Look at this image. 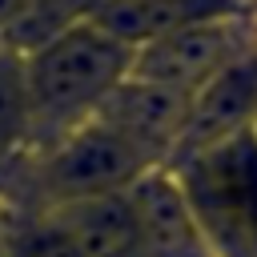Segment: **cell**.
Instances as JSON below:
<instances>
[{
  "label": "cell",
  "instance_id": "277c9868",
  "mask_svg": "<svg viewBox=\"0 0 257 257\" xmlns=\"http://www.w3.org/2000/svg\"><path fill=\"white\" fill-rule=\"evenodd\" d=\"M249 40H253V32H249V24H245L241 12L185 20V24L169 28V32H161V36H153L149 44L133 48V68L128 72L193 96Z\"/></svg>",
  "mask_w": 257,
  "mask_h": 257
},
{
  "label": "cell",
  "instance_id": "4fadbf2b",
  "mask_svg": "<svg viewBox=\"0 0 257 257\" xmlns=\"http://www.w3.org/2000/svg\"><path fill=\"white\" fill-rule=\"evenodd\" d=\"M0 257H12V253H8V245H4V241H0Z\"/></svg>",
  "mask_w": 257,
  "mask_h": 257
},
{
  "label": "cell",
  "instance_id": "8992f818",
  "mask_svg": "<svg viewBox=\"0 0 257 257\" xmlns=\"http://www.w3.org/2000/svg\"><path fill=\"white\" fill-rule=\"evenodd\" d=\"M253 116H257V36L189 96L185 133H181V145H177L173 161L189 157V153H201V149L249 128Z\"/></svg>",
  "mask_w": 257,
  "mask_h": 257
},
{
  "label": "cell",
  "instance_id": "7a4b0ae2",
  "mask_svg": "<svg viewBox=\"0 0 257 257\" xmlns=\"http://www.w3.org/2000/svg\"><path fill=\"white\" fill-rule=\"evenodd\" d=\"M213 257H257V141L249 128L169 165Z\"/></svg>",
  "mask_w": 257,
  "mask_h": 257
},
{
  "label": "cell",
  "instance_id": "9c48e42d",
  "mask_svg": "<svg viewBox=\"0 0 257 257\" xmlns=\"http://www.w3.org/2000/svg\"><path fill=\"white\" fill-rule=\"evenodd\" d=\"M28 141V100L20 76V52L0 48V153Z\"/></svg>",
  "mask_w": 257,
  "mask_h": 257
},
{
  "label": "cell",
  "instance_id": "7c38bea8",
  "mask_svg": "<svg viewBox=\"0 0 257 257\" xmlns=\"http://www.w3.org/2000/svg\"><path fill=\"white\" fill-rule=\"evenodd\" d=\"M249 133H253V141H257V116H253V124H249Z\"/></svg>",
  "mask_w": 257,
  "mask_h": 257
},
{
  "label": "cell",
  "instance_id": "8fae6325",
  "mask_svg": "<svg viewBox=\"0 0 257 257\" xmlns=\"http://www.w3.org/2000/svg\"><path fill=\"white\" fill-rule=\"evenodd\" d=\"M24 8H28V0H0V48L8 44V36H12L16 20L24 16Z\"/></svg>",
  "mask_w": 257,
  "mask_h": 257
},
{
  "label": "cell",
  "instance_id": "5b68a950",
  "mask_svg": "<svg viewBox=\"0 0 257 257\" xmlns=\"http://www.w3.org/2000/svg\"><path fill=\"white\" fill-rule=\"evenodd\" d=\"M92 116H100L112 133H120L157 169V165H169L177 145H181L185 116H189V96L169 88V84H157V80H145V76L128 72L100 100V108Z\"/></svg>",
  "mask_w": 257,
  "mask_h": 257
},
{
  "label": "cell",
  "instance_id": "3957f363",
  "mask_svg": "<svg viewBox=\"0 0 257 257\" xmlns=\"http://www.w3.org/2000/svg\"><path fill=\"white\" fill-rule=\"evenodd\" d=\"M145 169L153 165L120 133H112L100 116H88L44 145V161H40L44 205L124 193Z\"/></svg>",
  "mask_w": 257,
  "mask_h": 257
},
{
  "label": "cell",
  "instance_id": "30bf717a",
  "mask_svg": "<svg viewBox=\"0 0 257 257\" xmlns=\"http://www.w3.org/2000/svg\"><path fill=\"white\" fill-rule=\"evenodd\" d=\"M4 245H8L12 257H84V253L76 249V241H72L64 229H56L44 213H40L32 225H24L12 241H4Z\"/></svg>",
  "mask_w": 257,
  "mask_h": 257
},
{
  "label": "cell",
  "instance_id": "6da1fadb",
  "mask_svg": "<svg viewBox=\"0 0 257 257\" xmlns=\"http://www.w3.org/2000/svg\"><path fill=\"white\" fill-rule=\"evenodd\" d=\"M133 48L100 28L92 16L20 52L28 141H56L60 133L88 120L100 100L128 76Z\"/></svg>",
  "mask_w": 257,
  "mask_h": 257
},
{
  "label": "cell",
  "instance_id": "52a82bcc",
  "mask_svg": "<svg viewBox=\"0 0 257 257\" xmlns=\"http://www.w3.org/2000/svg\"><path fill=\"white\" fill-rule=\"evenodd\" d=\"M124 197L137 221L141 257H213L169 165L145 169L124 189Z\"/></svg>",
  "mask_w": 257,
  "mask_h": 257
},
{
  "label": "cell",
  "instance_id": "ba28073f",
  "mask_svg": "<svg viewBox=\"0 0 257 257\" xmlns=\"http://www.w3.org/2000/svg\"><path fill=\"white\" fill-rule=\"evenodd\" d=\"M44 217L56 229H64L84 257H141L137 221L124 193L44 205Z\"/></svg>",
  "mask_w": 257,
  "mask_h": 257
}]
</instances>
